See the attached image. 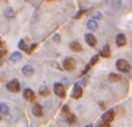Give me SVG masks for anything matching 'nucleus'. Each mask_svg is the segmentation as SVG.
<instances>
[{
	"instance_id": "1",
	"label": "nucleus",
	"mask_w": 132,
	"mask_h": 127,
	"mask_svg": "<svg viewBox=\"0 0 132 127\" xmlns=\"http://www.w3.org/2000/svg\"><path fill=\"white\" fill-rule=\"evenodd\" d=\"M116 68L120 71V72H124V73H128L129 71H130V69H131V67H130V64L127 61V60H125V59H117V61H116Z\"/></svg>"
},
{
	"instance_id": "2",
	"label": "nucleus",
	"mask_w": 132,
	"mask_h": 127,
	"mask_svg": "<svg viewBox=\"0 0 132 127\" xmlns=\"http://www.w3.org/2000/svg\"><path fill=\"white\" fill-rule=\"evenodd\" d=\"M6 89L10 91V92H14V93H17L20 91V84L17 80H12L11 82H9L6 84Z\"/></svg>"
},
{
	"instance_id": "3",
	"label": "nucleus",
	"mask_w": 132,
	"mask_h": 127,
	"mask_svg": "<svg viewBox=\"0 0 132 127\" xmlns=\"http://www.w3.org/2000/svg\"><path fill=\"white\" fill-rule=\"evenodd\" d=\"M62 67H63L64 70H67V71H73L75 69V67H76L75 60L72 57L64 58L63 61H62Z\"/></svg>"
},
{
	"instance_id": "4",
	"label": "nucleus",
	"mask_w": 132,
	"mask_h": 127,
	"mask_svg": "<svg viewBox=\"0 0 132 127\" xmlns=\"http://www.w3.org/2000/svg\"><path fill=\"white\" fill-rule=\"evenodd\" d=\"M54 93L57 95V97L63 99L65 97V91H64V87L63 85L60 83H56L54 84Z\"/></svg>"
},
{
	"instance_id": "5",
	"label": "nucleus",
	"mask_w": 132,
	"mask_h": 127,
	"mask_svg": "<svg viewBox=\"0 0 132 127\" xmlns=\"http://www.w3.org/2000/svg\"><path fill=\"white\" fill-rule=\"evenodd\" d=\"M115 118V112L113 109H109L107 110L103 115H102V120L106 123H111Z\"/></svg>"
},
{
	"instance_id": "6",
	"label": "nucleus",
	"mask_w": 132,
	"mask_h": 127,
	"mask_svg": "<svg viewBox=\"0 0 132 127\" xmlns=\"http://www.w3.org/2000/svg\"><path fill=\"white\" fill-rule=\"evenodd\" d=\"M81 95H82V88L78 84H75L73 87V90H72V93H71V98L79 99V98H81Z\"/></svg>"
},
{
	"instance_id": "7",
	"label": "nucleus",
	"mask_w": 132,
	"mask_h": 127,
	"mask_svg": "<svg viewBox=\"0 0 132 127\" xmlns=\"http://www.w3.org/2000/svg\"><path fill=\"white\" fill-rule=\"evenodd\" d=\"M23 98H24L28 102H33V101L35 100V93H34V91H33L32 89L27 88V89H24V91H23Z\"/></svg>"
},
{
	"instance_id": "8",
	"label": "nucleus",
	"mask_w": 132,
	"mask_h": 127,
	"mask_svg": "<svg viewBox=\"0 0 132 127\" xmlns=\"http://www.w3.org/2000/svg\"><path fill=\"white\" fill-rule=\"evenodd\" d=\"M115 42H116L117 47H123V46H125L126 42H127V39H126L125 34H123V33L117 34L116 37H115Z\"/></svg>"
},
{
	"instance_id": "9",
	"label": "nucleus",
	"mask_w": 132,
	"mask_h": 127,
	"mask_svg": "<svg viewBox=\"0 0 132 127\" xmlns=\"http://www.w3.org/2000/svg\"><path fill=\"white\" fill-rule=\"evenodd\" d=\"M85 40H86V42L88 45H89L90 47H95L96 46V38H95V36L93 35V34H91V33H88V34H86V36H85Z\"/></svg>"
},
{
	"instance_id": "10",
	"label": "nucleus",
	"mask_w": 132,
	"mask_h": 127,
	"mask_svg": "<svg viewBox=\"0 0 132 127\" xmlns=\"http://www.w3.org/2000/svg\"><path fill=\"white\" fill-rule=\"evenodd\" d=\"M21 71H22V74H23V75L27 76V77L32 76V75H33V73H34V69H33V67L30 66V65H26V66H23L22 69H21Z\"/></svg>"
},
{
	"instance_id": "11",
	"label": "nucleus",
	"mask_w": 132,
	"mask_h": 127,
	"mask_svg": "<svg viewBox=\"0 0 132 127\" xmlns=\"http://www.w3.org/2000/svg\"><path fill=\"white\" fill-rule=\"evenodd\" d=\"M32 112L35 116L40 118V116H42V113H43L42 112V107L39 104H35L34 106H33V108H32Z\"/></svg>"
},
{
	"instance_id": "12",
	"label": "nucleus",
	"mask_w": 132,
	"mask_h": 127,
	"mask_svg": "<svg viewBox=\"0 0 132 127\" xmlns=\"http://www.w3.org/2000/svg\"><path fill=\"white\" fill-rule=\"evenodd\" d=\"M100 54H101V56H103V57H105V58L111 56V50H110V46H109V45H105L104 48L101 50Z\"/></svg>"
},
{
	"instance_id": "13",
	"label": "nucleus",
	"mask_w": 132,
	"mask_h": 127,
	"mask_svg": "<svg viewBox=\"0 0 132 127\" xmlns=\"http://www.w3.org/2000/svg\"><path fill=\"white\" fill-rule=\"evenodd\" d=\"M69 47L73 52H80L82 50V47H81V45L79 44L78 41H71Z\"/></svg>"
},
{
	"instance_id": "14",
	"label": "nucleus",
	"mask_w": 132,
	"mask_h": 127,
	"mask_svg": "<svg viewBox=\"0 0 132 127\" xmlns=\"http://www.w3.org/2000/svg\"><path fill=\"white\" fill-rule=\"evenodd\" d=\"M87 28L89 29V30H91V31H95V30H97V28H98L97 21L94 20V19L89 20V21H88V23H87Z\"/></svg>"
},
{
	"instance_id": "15",
	"label": "nucleus",
	"mask_w": 132,
	"mask_h": 127,
	"mask_svg": "<svg viewBox=\"0 0 132 127\" xmlns=\"http://www.w3.org/2000/svg\"><path fill=\"white\" fill-rule=\"evenodd\" d=\"M21 58H22V55H21L20 52H14L13 54L10 56V60L13 61V62H17V61H19Z\"/></svg>"
},
{
	"instance_id": "16",
	"label": "nucleus",
	"mask_w": 132,
	"mask_h": 127,
	"mask_svg": "<svg viewBox=\"0 0 132 127\" xmlns=\"http://www.w3.org/2000/svg\"><path fill=\"white\" fill-rule=\"evenodd\" d=\"M65 114H67V122H68L69 124H75V123H76L77 119H76V116H75L73 113L68 112V113H65Z\"/></svg>"
},
{
	"instance_id": "17",
	"label": "nucleus",
	"mask_w": 132,
	"mask_h": 127,
	"mask_svg": "<svg viewBox=\"0 0 132 127\" xmlns=\"http://www.w3.org/2000/svg\"><path fill=\"white\" fill-rule=\"evenodd\" d=\"M120 80H122L120 75H118V74H116V73H110L109 74V81L110 82L115 83V82H119Z\"/></svg>"
},
{
	"instance_id": "18",
	"label": "nucleus",
	"mask_w": 132,
	"mask_h": 127,
	"mask_svg": "<svg viewBox=\"0 0 132 127\" xmlns=\"http://www.w3.org/2000/svg\"><path fill=\"white\" fill-rule=\"evenodd\" d=\"M4 16H5L6 18H14V17H15V13H14L13 9L6 7V9L4 10Z\"/></svg>"
},
{
	"instance_id": "19",
	"label": "nucleus",
	"mask_w": 132,
	"mask_h": 127,
	"mask_svg": "<svg viewBox=\"0 0 132 127\" xmlns=\"http://www.w3.org/2000/svg\"><path fill=\"white\" fill-rule=\"evenodd\" d=\"M10 112V109H9V106L4 103H0V113L2 114H7Z\"/></svg>"
},
{
	"instance_id": "20",
	"label": "nucleus",
	"mask_w": 132,
	"mask_h": 127,
	"mask_svg": "<svg viewBox=\"0 0 132 127\" xmlns=\"http://www.w3.org/2000/svg\"><path fill=\"white\" fill-rule=\"evenodd\" d=\"M39 94L41 95V97H48V95L50 94V91L47 87H41L39 89Z\"/></svg>"
},
{
	"instance_id": "21",
	"label": "nucleus",
	"mask_w": 132,
	"mask_h": 127,
	"mask_svg": "<svg viewBox=\"0 0 132 127\" xmlns=\"http://www.w3.org/2000/svg\"><path fill=\"white\" fill-rule=\"evenodd\" d=\"M98 59H100V55H94L92 58H91V60H90V62H89V65L92 67V66H94L95 64L98 61Z\"/></svg>"
},
{
	"instance_id": "22",
	"label": "nucleus",
	"mask_w": 132,
	"mask_h": 127,
	"mask_svg": "<svg viewBox=\"0 0 132 127\" xmlns=\"http://www.w3.org/2000/svg\"><path fill=\"white\" fill-rule=\"evenodd\" d=\"M18 48H19L20 50H23V51H26V50H27V45H26V41H24L23 39H21V40L19 41V44H18Z\"/></svg>"
},
{
	"instance_id": "23",
	"label": "nucleus",
	"mask_w": 132,
	"mask_h": 127,
	"mask_svg": "<svg viewBox=\"0 0 132 127\" xmlns=\"http://www.w3.org/2000/svg\"><path fill=\"white\" fill-rule=\"evenodd\" d=\"M87 12V10H80V11H78V12H77V14H76L75 16H74V18L75 19H78V18H80L85 13Z\"/></svg>"
},
{
	"instance_id": "24",
	"label": "nucleus",
	"mask_w": 132,
	"mask_h": 127,
	"mask_svg": "<svg viewBox=\"0 0 132 127\" xmlns=\"http://www.w3.org/2000/svg\"><path fill=\"white\" fill-rule=\"evenodd\" d=\"M37 47V44H32L31 46H30V48H29V50H26L27 52H28V54H31V53L35 50V48Z\"/></svg>"
},
{
	"instance_id": "25",
	"label": "nucleus",
	"mask_w": 132,
	"mask_h": 127,
	"mask_svg": "<svg viewBox=\"0 0 132 127\" xmlns=\"http://www.w3.org/2000/svg\"><path fill=\"white\" fill-rule=\"evenodd\" d=\"M90 67H91L90 65H88V66H87V67L85 68V70H84V71H81V73H80V75H79V76L81 77L82 75H85V74H86V73H87L88 71H89V69H90Z\"/></svg>"
},
{
	"instance_id": "26",
	"label": "nucleus",
	"mask_w": 132,
	"mask_h": 127,
	"mask_svg": "<svg viewBox=\"0 0 132 127\" xmlns=\"http://www.w3.org/2000/svg\"><path fill=\"white\" fill-rule=\"evenodd\" d=\"M5 54H6V51L5 50H1V51H0V60H1L4 57Z\"/></svg>"
},
{
	"instance_id": "27",
	"label": "nucleus",
	"mask_w": 132,
	"mask_h": 127,
	"mask_svg": "<svg viewBox=\"0 0 132 127\" xmlns=\"http://www.w3.org/2000/svg\"><path fill=\"white\" fill-rule=\"evenodd\" d=\"M62 111L65 112V113H68L69 112V107H68V105H64L63 107H62Z\"/></svg>"
},
{
	"instance_id": "28",
	"label": "nucleus",
	"mask_w": 132,
	"mask_h": 127,
	"mask_svg": "<svg viewBox=\"0 0 132 127\" xmlns=\"http://www.w3.org/2000/svg\"><path fill=\"white\" fill-rule=\"evenodd\" d=\"M4 47V42L1 40V38H0V48H3Z\"/></svg>"
},
{
	"instance_id": "29",
	"label": "nucleus",
	"mask_w": 132,
	"mask_h": 127,
	"mask_svg": "<svg viewBox=\"0 0 132 127\" xmlns=\"http://www.w3.org/2000/svg\"><path fill=\"white\" fill-rule=\"evenodd\" d=\"M0 120H1V116H0Z\"/></svg>"
}]
</instances>
